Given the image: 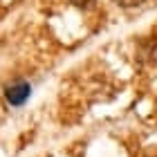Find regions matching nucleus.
<instances>
[{
	"instance_id": "nucleus-1",
	"label": "nucleus",
	"mask_w": 157,
	"mask_h": 157,
	"mask_svg": "<svg viewBox=\"0 0 157 157\" xmlns=\"http://www.w3.org/2000/svg\"><path fill=\"white\" fill-rule=\"evenodd\" d=\"M29 83H25V81H18V83H11L9 88L5 90V97H7V101H9L11 105H23L27 99H29Z\"/></svg>"
},
{
	"instance_id": "nucleus-2",
	"label": "nucleus",
	"mask_w": 157,
	"mask_h": 157,
	"mask_svg": "<svg viewBox=\"0 0 157 157\" xmlns=\"http://www.w3.org/2000/svg\"><path fill=\"white\" fill-rule=\"evenodd\" d=\"M76 7H81V9H92L94 7V0H72Z\"/></svg>"
},
{
	"instance_id": "nucleus-3",
	"label": "nucleus",
	"mask_w": 157,
	"mask_h": 157,
	"mask_svg": "<svg viewBox=\"0 0 157 157\" xmlns=\"http://www.w3.org/2000/svg\"><path fill=\"white\" fill-rule=\"evenodd\" d=\"M115 2H117L119 7H137V5L144 2V0H115Z\"/></svg>"
}]
</instances>
